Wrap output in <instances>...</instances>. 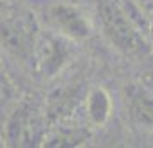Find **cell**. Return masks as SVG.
<instances>
[{
	"mask_svg": "<svg viewBox=\"0 0 153 148\" xmlns=\"http://www.w3.org/2000/svg\"><path fill=\"white\" fill-rule=\"evenodd\" d=\"M124 102L132 124L153 133V90L143 85H129L124 91Z\"/></svg>",
	"mask_w": 153,
	"mask_h": 148,
	"instance_id": "cell-5",
	"label": "cell"
},
{
	"mask_svg": "<svg viewBox=\"0 0 153 148\" xmlns=\"http://www.w3.org/2000/svg\"><path fill=\"white\" fill-rule=\"evenodd\" d=\"M43 19H45L47 29L74 43L90 38L93 31L91 19L86 16V12L71 2L48 4L43 10Z\"/></svg>",
	"mask_w": 153,
	"mask_h": 148,
	"instance_id": "cell-4",
	"label": "cell"
},
{
	"mask_svg": "<svg viewBox=\"0 0 153 148\" xmlns=\"http://www.w3.org/2000/svg\"><path fill=\"white\" fill-rule=\"evenodd\" d=\"M83 112L88 126L103 127L114 112V102L108 90H105L103 86L90 88L83 100Z\"/></svg>",
	"mask_w": 153,
	"mask_h": 148,
	"instance_id": "cell-6",
	"label": "cell"
},
{
	"mask_svg": "<svg viewBox=\"0 0 153 148\" xmlns=\"http://www.w3.org/2000/svg\"><path fill=\"white\" fill-rule=\"evenodd\" d=\"M100 28L114 48L126 57L139 59L150 54L148 22H143L129 0H97Z\"/></svg>",
	"mask_w": 153,
	"mask_h": 148,
	"instance_id": "cell-1",
	"label": "cell"
},
{
	"mask_svg": "<svg viewBox=\"0 0 153 148\" xmlns=\"http://www.w3.org/2000/svg\"><path fill=\"white\" fill-rule=\"evenodd\" d=\"M148 35H150L152 43H153V14H152V17H150V21H148Z\"/></svg>",
	"mask_w": 153,
	"mask_h": 148,
	"instance_id": "cell-7",
	"label": "cell"
},
{
	"mask_svg": "<svg viewBox=\"0 0 153 148\" xmlns=\"http://www.w3.org/2000/svg\"><path fill=\"white\" fill-rule=\"evenodd\" d=\"M71 45H74V42L50 29L40 31L31 57V67L45 79L59 76L72 57Z\"/></svg>",
	"mask_w": 153,
	"mask_h": 148,
	"instance_id": "cell-3",
	"label": "cell"
},
{
	"mask_svg": "<svg viewBox=\"0 0 153 148\" xmlns=\"http://www.w3.org/2000/svg\"><path fill=\"white\" fill-rule=\"evenodd\" d=\"M40 29L35 16L10 2L0 4V47L17 64L31 67V57Z\"/></svg>",
	"mask_w": 153,
	"mask_h": 148,
	"instance_id": "cell-2",
	"label": "cell"
}]
</instances>
